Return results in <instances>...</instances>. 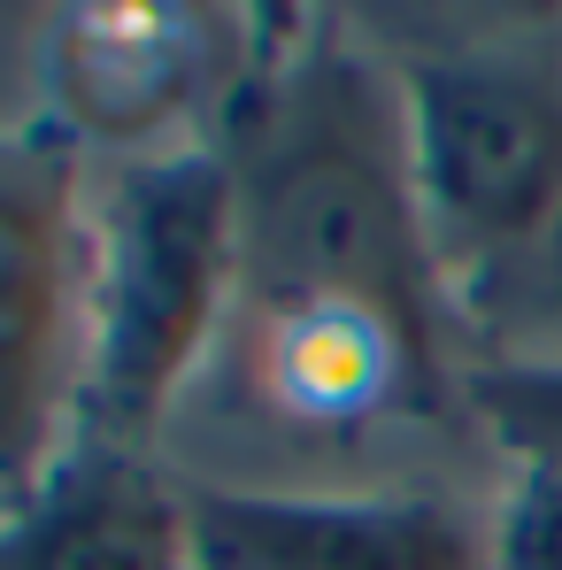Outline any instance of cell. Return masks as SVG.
Returning <instances> with one entry per match:
<instances>
[{"label": "cell", "mask_w": 562, "mask_h": 570, "mask_svg": "<svg viewBox=\"0 0 562 570\" xmlns=\"http://www.w3.org/2000/svg\"><path fill=\"white\" fill-rule=\"evenodd\" d=\"M463 363H562V208L463 301Z\"/></svg>", "instance_id": "obj_9"}, {"label": "cell", "mask_w": 562, "mask_h": 570, "mask_svg": "<svg viewBox=\"0 0 562 570\" xmlns=\"http://www.w3.org/2000/svg\"><path fill=\"white\" fill-rule=\"evenodd\" d=\"M485 563L493 570H562V471L501 463V493L485 509Z\"/></svg>", "instance_id": "obj_11"}, {"label": "cell", "mask_w": 562, "mask_h": 570, "mask_svg": "<svg viewBox=\"0 0 562 570\" xmlns=\"http://www.w3.org/2000/svg\"><path fill=\"white\" fill-rule=\"evenodd\" d=\"M239 385L255 409L300 432H371L385 416L463 409V371L416 347L401 324L347 301H239Z\"/></svg>", "instance_id": "obj_6"}, {"label": "cell", "mask_w": 562, "mask_h": 570, "mask_svg": "<svg viewBox=\"0 0 562 570\" xmlns=\"http://www.w3.org/2000/svg\"><path fill=\"white\" fill-rule=\"evenodd\" d=\"M208 139L239 200V301H347L463 371L455 293L432 263L401 78L339 8L247 16Z\"/></svg>", "instance_id": "obj_1"}, {"label": "cell", "mask_w": 562, "mask_h": 570, "mask_svg": "<svg viewBox=\"0 0 562 570\" xmlns=\"http://www.w3.org/2000/svg\"><path fill=\"white\" fill-rule=\"evenodd\" d=\"M247 16L224 8H170V0H86L47 23L39 70H47V116L78 131L86 147L155 155L200 139L193 116L216 108L239 78Z\"/></svg>", "instance_id": "obj_5"}, {"label": "cell", "mask_w": 562, "mask_h": 570, "mask_svg": "<svg viewBox=\"0 0 562 570\" xmlns=\"http://www.w3.org/2000/svg\"><path fill=\"white\" fill-rule=\"evenodd\" d=\"M186 524L200 570H493L485 517L447 493H263L186 478Z\"/></svg>", "instance_id": "obj_7"}, {"label": "cell", "mask_w": 562, "mask_h": 570, "mask_svg": "<svg viewBox=\"0 0 562 570\" xmlns=\"http://www.w3.org/2000/svg\"><path fill=\"white\" fill-rule=\"evenodd\" d=\"M408 108V170L432 263L463 301L562 208V8L385 47Z\"/></svg>", "instance_id": "obj_3"}, {"label": "cell", "mask_w": 562, "mask_h": 570, "mask_svg": "<svg viewBox=\"0 0 562 570\" xmlns=\"http://www.w3.org/2000/svg\"><path fill=\"white\" fill-rule=\"evenodd\" d=\"M0 570H200L186 478L124 448H62L16 509H0Z\"/></svg>", "instance_id": "obj_8"}, {"label": "cell", "mask_w": 562, "mask_h": 570, "mask_svg": "<svg viewBox=\"0 0 562 570\" xmlns=\"http://www.w3.org/2000/svg\"><path fill=\"white\" fill-rule=\"evenodd\" d=\"M86 139L0 124V509L62 463L86 347Z\"/></svg>", "instance_id": "obj_4"}, {"label": "cell", "mask_w": 562, "mask_h": 570, "mask_svg": "<svg viewBox=\"0 0 562 570\" xmlns=\"http://www.w3.org/2000/svg\"><path fill=\"white\" fill-rule=\"evenodd\" d=\"M239 308V200L231 163L200 131L155 155H116L86 208V347L78 448L155 455L178 393Z\"/></svg>", "instance_id": "obj_2"}, {"label": "cell", "mask_w": 562, "mask_h": 570, "mask_svg": "<svg viewBox=\"0 0 562 570\" xmlns=\"http://www.w3.org/2000/svg\"><path fill=\"white\" fill-rule=\"evenodd\" d=\"M463 416L501 463L562 471V363H463Z\"/></svg>", "instance_id": "obj_10"}]
</instances>
